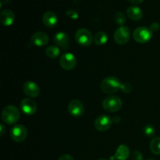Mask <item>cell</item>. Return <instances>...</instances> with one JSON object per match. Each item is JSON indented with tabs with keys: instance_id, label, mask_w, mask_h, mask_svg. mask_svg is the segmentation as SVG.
I'll use <instances>...</instances> for the list:
<instances>
[{
	"instance_id": "21",
	"label": "cell",
	"mask_w": 160,
	"mask_h": 160,
	"mask_svg": "<svg viewBox=\"0 0 160 160\" xmlns=\"http://www.w3.org/2000/svg\"><path fill=\"white\" fill-rule=\"evenodd\" d=\"M150 150L154 155H160V137H156L151 141Z\"/></svg>"
},
{
	"instance_id": "24",
	"label": "cell",
	"mask_w": 160,
	"mask_h": 160,
	"mask_svg": "<svg viewBox=\"0 0 160 160\" xmlns=\"http://www.w3.org/2000/svg\"><path fill=\"white\" fill-rule=\"evenodd\" d=\"M120 89H121V91L123 92L128 94L132 91V86L129 83H123V84H121Z\"/></svg>"
},
{
	"instance_id": "20",
	"label": "cell",
	"mask_w": 160,
	"mask_h": 160,
	"mask_svg": "<svg viewBox=\"0 0 160 160\" xmlns=\"http://www.w3.org/2000/svg\"><path fill=\"white\" fill-rule=\"evenodd\" d=\"M45 54L48 58L51 59H56L59 56L60 54V49L56 45H51V46L48 47L45 50Z\"/></svg>"
},
{
	"instance_id": "22",
	"label": "cell",
	"mask_w": 160,
	"mask_h": 160,
	"mask_svg": "<svg viewBox=\"0 0 160 160\" xmlns=\"http://www.w3.org/2000/svg\"><path fill=\"white\" fill-rule=\"evenodd\" d=\"M114 21H115V23H117V25L123 26V25L127 22L126 16H125V14L122 12H116V14L114 15Z\"/></svg>"
},
{
	"instance_id": "12",
	"label": "cell",
	"mask_w": 160,
	"mask_h": 160,
	"mask_svg": "<svg viewBox=\"0 0 160 160\" xmlns=\"http://www.w3.org/2000/svg\"><path fill=\"white\" fill-rule=\"evenodd\" d=\"M23 91L25 95L31 98H36L40 95V88L36 83L28 81L25 82L23 85Z\"/></svg>"
},
{
	"instance_id": "9",
	"label": "cell",
	"mask_w": 160,
	"mask_h": 160,
	"mask_svg": "<svg viewBox=\"0 0 160 160\" xmlns=\"http://www.w3.org/2000/svg\"><path fill=\"white\" fill-rule=\"evenodd\" d=\"M112 120L109 116L101 115L95 120V128L98 131H106L112 127Z\"/></svg>"
},
{
	"instance_id": "13",
	"label": "cell",
	"mask_w": 160,
	"mask_h": 160,
	"mask_svg": "<svg viewBox=\"0 0 160 160\" xmlns=\"http://www.w3.org/2000/svg\"><path fill=\"white\" fill-rule=\"evenodd\" d=\"M48 40L49 38H48V34L43 31L35 32L31 38V43L38 47H42L48 44Z\"/></svg>"
},
{
	"instance_id": "1",
	"label": "cell",
	"mask_w": 160,
	"mask_h": 160,
	"mask_svg": "<svg viewBox=\"0 0 160 160\" xmlns=\"http://www.w3.org/2000/svg\"><path fill=\"white\" fill-rule=\"evenodd\" d=\"M120 87H121L120 81L114 76H109L104 78L100 84L101 90L107 95H112L115 93L119 89H120Z\"/></svg>"
},
{
	"instance_id": "28",
	"label": "cell",
	"mask_w": 160,
	"mask_h": 160,
	"mask_svg": "<svg viewBox=\"0 0 160 160\" xmlns=\"http://www.w3.org/2000/svg\"><path fill=\"white\" fill-rule=\"evenodd\" d=\"M58 160H74V159H73V156H70V155L64 154L62 155V156H61Z\"/></svg>"
},
{
	"instance_id": "6",
	"label": "cell",
	"mask_w": 160,
	"mask_h": 160,
	"mask_svg": "<svg viewBox=\"0 0 160 160\" xmlns=\"http://www.w3.org/2000/svg\"><path fill=\"white\" fill-rule=\"evenodd\" d=\"M131 38V31L126 26H120L114 33V40L118 45H125Z\"/></svg>"
},
{
	"instance_id": "14",
	"label": "cell",
	"mask_w": 160,
	"mask_h": 160,
	"mask_svg": "<svg viewBox=\"0 0 160 160\" xmlns=\"http://www.w3.org/2000/svg\"><path fill=\"white\" fill-rule=\"evenodd\" d=\"M53 41L57 46L61 47L64 50L68 49L70 47V38L64 32L57 33L54 36Z\"/></svg>"
},
{
	"instance_id": "5",
	"label": "cell",
	"mask_w": 160,
	"mask_h": 160,
	"mask_svg": "<svg viewBox=\"0 0 160 160\" xmlns=\"http://www.w3.org/2000/svg\"><path fill=\"white\" fill-rule=\"evenodd\" d=\"M75 39L80 45L89 46L93 42V36L92 33L86 28H80L75 34Z\"/></svg>"
},
{
	"instance_id": "11",
	"label": "cell",
	"mask_w": 160,
	"mask_h": 160,
	"mask_svg": "<svg viewBox=\"0 0 160 160\" xmlns=\"http://www.w3.org/2000/svg\"><path fill=\"white\" fill-rule=\"evenodd\" d=\"M20 109L23 113L28 116L34 115L37 111V104L31 98H23L20 102Z\"/></svg>"
},
{
	"instance_id": "16",
	"label": "cell",
	"mask_w": 160,
	"mask_h": 160,
	"mask_svg": "<svg viewBox=\"0 0 160 160\" xmlns=\"http://www.w3.org/2000/svg\"><path fill=\"white\" fill-rule=\"evenodd\" d=\"M14 20H15V15L10 9H3L0 13V21L4 26H11L13 23Z\"/></svg>"
},
{
	"instance_id": "27",
	"label": "cell",
	"mask_w": 160,
	"mask_h": 160,
	"mask_svg": "<svg viewBox=\"0 0 160 160\" xmlns=\"http://www.w3.org/2000/svg\"><path fill=\"white\" fill-rule=\"evenodd\" d=\"M159 28H160V25L159 23H157V22H154V23H152L151 26H150V29H151L152 31H159Z\"/></svg>"
},
{
	"instance_id": "3",
	"label": "cell",
	"mask_w": 160,
	"mask_h": 160,
	"mask_svg": "<svg viewBox=\"0 0 160 160\" xmlns=\"http://www.w3.org/2000/svg\"><path fill=\"white\" fill-rule=\"evenodd\" d=\"M152 35V31L147 27H139L136 28L133 33L134 39L140 44H145L149 42Z\"/></svg>"
},
{
	"instance_id": "30",
	"label": "cell",
	"mask_w": 160,
	"mask_h": 160,
	"mask_svg": "<svg viewBox=\"0 0 160 160\" xmlns=\"http://www.w3.org/2000/svg\"><path fill=\"white\" fill-rule=\"evenodd\" d=\"M0 128H1V131H0V132H1V135L2 136L3 133H4V130H5L4 125H3L2 123H1V124H0Z\"/></svg>"
},
{
	"instance_id": "8",
	"label": "cell",
	"mask_w": 160,
	"mask_h": 160,
	"mask_svg": "<svg viewBox=\"0 0 160 160\" xmlns=\"http://www.w3.org/2000/svg\"><path fill=\"white\" fill-rule=\"evenodd\" d=\"M68 112L73 117H81L84 112V106L81 101L78 99H73L68 104Z\"/></svg>"
},
{
	"instance_id": "23",
	"label": "cell",
	"mask_w": 160,
	"mask_h": 160,
	"mask_svg": "<svg viewBox=\"0 0 160 160\" xmlns=\"http://www.w3.org/2000/svg\"><path fill=\"white\" fill-rule=\"evenodd\" d=\"M143 133L146 137L152 138L156 134V128L152 124H146L143 128Z\"/></svg>"
},
{
	"instance_id": "29",
	"label": "cell",
	"mask_w": 160,
	"mask_h": 160,
	"mask_svg": "<svg viewBox=\"0 0 160 160\" xmlns=\"http://www.w3.org/2000/svg\"><path fill=\"white\" fill-rule=\"evenodd\" d=\"M130 2L133 3V4H140L142 3L144 0H128Z\"/></svg>"
},
{
	"instance_id": "18",
	"label": "cell",
	"mask_w": 160,
	"mask_h": 160,
	"mask_svg": "<svg viewBox=\"0 0 160 160\" xmlns=\"http://www.w3.org/2000/svg\"><path fill=\"white\" fill-rule=\"evenodd\" d=\"M130 149L127 145H121L117 148L115 153V158L117 160H127L130 156Z\"/></svg>"
},
{
	"instance_id": "25",
	"label": "cell",
	"mask_w": 160,
	"mask_h": 160,
	"mask_svg": "<svg viewBox=\"0 0 160 160\" xmlns=\"http://www.w3.org/2000/svg\"><path fill=\"white\" fill-rule=\"evenodd\" d=\"M132 160H143V155L140 151H134L131 155Z\"/></svg>"
},
{
	"instance_id": "32",
	"label": "cell",
	"mask_w": 160,
	"mask_h": 160,
	"mask_svg": "<svg viewBox=\"0 0 160 160\" xmlns=\"http://www.w3.org/2000/svg\"><path fill=\"white\" fill-rule=\"evenodd\" d=\"M146 160H155V159H146Z\"/></svg>"
},
{
	"instance_id": "19",
	"label": "cell",
	"mask_w": 160,
	"mask_h": 160,
	"mask_svg": "<svg viewBox=\"0 0 160 160\" xmlns=\"http://www.w3.org/2000/svg\"><path fill=\"white\" fill-rule=\"evenodd\" d=\"M108 35L104 31H98L94 37V42L97 45H103L107 42Z\"/></svg>"
},
{
	"instance_id": "15",
	"label": "cell",
	"mask_w": 160,
	"mask_h": 160,
	"mask_svg": "<svg viewBox=\"0 0 160 160\" xmlns=\"http://www.w3.org/2000/svg\"><path fill=\"white\" fill-rule=\"evenodd\" d=\"M42 22L47 28H54L58 23L57 15L52 11H47L42 16Z\"/></svg>"
},
{
	"instance_id": "17",
	"label": "cell",
	"mask_w": 160,
	"mask_h": 160,
	"mask_svg": "<svg viewBox=\"0 0 160 160\" xmlns=\"http://www.w3.org/2000/svg\"><path fill=\"white\" fill-rule=\"evenodd\" d=\"M127 15L131 20L138 21V20H142L143 17V12L138 6H130L127 9Z\"/></svg>"
},
{
	"instance_id": "31",
	"label": "cell",
	"mask_w": 160,
	"mask_h": 160,
	"mask_svg": "<svg viewBox=\"0 0 160 160\" xmlns=\"http://www.w3.org/2000/svg\"><path fill=\"white\" fill-rule=\"evenodd\" d=\"M98 160H107V159H102H102H98Z\"/></svg>"
},
{
	"instance_id": "10",
	"label": "cell",
	"mask_w": 160,
	"mask_h": 160,
	"mask_svg": "<svg viewBox=\"0 0 160 160\" xmlns=\"http://www.w3.org/2000/svg\"><path fill=\"white\" fill-rule=\"evenodd\" d=\"M61 67L65 70H71L76 67L77 58L72 53H65L60 57L59 60Z\"/></svg>"
},
{
	"instance_id": "2",
	"label": "cell",
	"mask_w": 160,
	"mask_h": 160,
	"mask_svg": "<svg viewBox=\"0 0 160 160\" xmlns=\"http://www.w3.org/2000/svg\"><path fill=\"white\" fill-rule=\"evenodd\" d=\"M20 113L19 109L12 105L6 106L2 112V119L3 122L8 125L15 124L20 119Z\"/></svg>"
},
{
	"instance_id": "4",
	"label": "cell",
	"mask_w": 160,
	"mask_h": 160,
	"mask_svg": "<svg viewBox=\"0 0 160 160\" xmlns=\"http://www.w3.org/2000/svg\"><path fill=\"white\" fill-rule=\"evenodd\" d=\"M122 105L123 103H122L120 98L115 96V95L106 97L102 102V106L105 110L110 112H114L120 110L122 107Z\"/></svg>"
},
{
	"instance_id": "26",
	"label": "cell",
	"mask_w": 160,
	"mask_h": 160,
	"mask_svg": "<svg viewBox=\"0 0 160 160\" xmlns=\"http://www.w3.org/2000/svg\"><path fill=\"white\" fill-rule=\"evenodd\" d=\"M67 15L73 20H76L78 18V13L74 10H68L67 12Z\"/></svg>"
},
{
	"instance_id": "7",
	"label": "cell",
	"mask_w": 160,
	"mask_h": 160,
	"mask_svg": "<svg viewBox=\"0 0 160 160\" xmlns=\"http://www.w3.org/2000/svg\"><path fill=\"white\" fill-rule=\"evenodd\" d=\"M10 137L14 142H23L28 137V130L27 128L23 125L17 124L11 129Z\"/></svg>"
}]
</instances>
